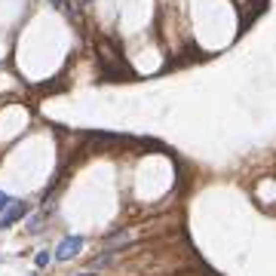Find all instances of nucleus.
Returning <instances> with one entry per match:
<instances>
[{
  "label": "nucleus",
  "mask_w": 276,
  "mask_h": 276,
  "mask_svg": "<svg viewBox=\"0 0 276 276\" xmlns=\"http://www.w3.org/2000/svg\"><path fill=\"white\" fill-rule=\"evenodd\" d=\"M83 246H86V239H83V236H65L62 243L55 246L52 258H55V261H71V258H77L80 252H83Z\"/></svg>",
  "instance_id": "1"
},
{
  "label": "nucleus",
  "mask_w": 276,
  "mask_h": 276,
  "mask_svg": "<svg viewBox=\"0 0 276 276\" xmlns=\"http://www.w3.org/2000/svg\"><path fill=\"white\" fill-rule=\"evenodd\" d=\"M25 215H28V203H25V200H13V203H9L6 209H3V218H0V227H3V230H6V227H13V224H19Z\"/></svg>",
  "instance_id": "2"
},
{
  "label": "nucleus",
  "mask_w": 276,
  "mask_h": 276,
  "mask_svg": "<svg viewBox=\"0 0 276 276\" xmlns=\"http://www.w3.org/2000/svg\"><path fill=\"white\" fill-rule=\"evenodd\" d=\"M111 264H114V255H111V252H105V255H98L95 261H92V273H95V270H105V267H111Z\"/></svg>",
  "instance_id": "3"
},
{
  "label": "nucleus",
  "mask_w": 276,
  "mask_h": 276,
  "mask_svg": "<svg viewBox=\"0 0 276 276\" xmlns=\"http://www.w3.org/2000/svg\"><path fill=\"white\" fill-rule=\"evenodd\" d=\"M49 261H52V252H37V258H34V264H37V267H46Z\"/></svg>",
  "instance_id": "4"
},
{
  "label": "nucleus",
  "mask_w": 276,
  "mask_h": 276,
  "mask_svg": "<svg viewBox=\"0 0 276 276\" xmlns=\"http://www.w3.org/2000/svg\"><path fill=\"white\" fill-rule=\"evenodd\" d=\"M9 203H13V200H9V193H3V190H0V212H3Z\"/></svg>",
  "instance_id": "5"
},
{
  "label": "nucleus",
  "mask_w": 276,
  "mask_h": 276,
  "mask_svg": "<svg viewBox=\"0 0 276 276\" xmlns=\"http://www.w3.org/2000/svg\"><path fill=\"white\" fill-rule=\"evenodd\" d=\"M49 3H52V6H62V3H65V0H49Z\"/></svg>",
  "instance_id": "6"
},
{
  "label": "nucleus",
  "mask_w": 276,
  "mask_h": 276,
  "mask_svg": "<svg viewBox=\"0 0 276 276\" xmlns=\"http://www.w3.org/2000/svg\"><path fill=\"white\" fill-rule=\"evenodd\" d=\"M77 276H95V273H92V270H89V273H77Z\"/></svg>",
  "instance_id": "7"
}]
</instances>
